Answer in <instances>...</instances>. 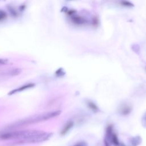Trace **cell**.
I'll return each instance as SVG.
<instances>
[{
    "instance_id": "cell-1",
    "label": "cell",
    "mask_w": 146,
    "mask_h": 146,
    "mask_svg": "<svg viewBox=\"0 0 146 146\" xmlns=\"http://www.w3.org/2000/svg\"><path fill=\"white\" fill-rule=\"evenodd\" d=\"M52 133L39 130H23L18 131H7L0 133V139L2 140L19 139L21 143H34L42 142L50 139Z\"/></svg>"
},
{
    "instance_id": "cell-2",
    "label": "cell",
    "mask_w": 146,
    "mask_h": 146,
    "mask_svg": "<svg viewBox=\"0 0 146 146\" xmlns=\"http://www.w3.org/2000/svg\"><path fill=\"white\" fill-rule=\"evenodd\" d=\"M60 112H61L60 111L57 110V111L45 112V113H41L37 115H36L27 117L26 119H23L22 120H20L17 123H15L12 125V127H18V126H21L23 125H27L29 124L37 123L42 121H44L58 116L59 115H60Z\"/></svg>"
},
{
    "instance_id": "cell-3",
    "label": "cell",
    "mask_w": 146,
    "mask_h": 146,
    "mask_svg": "<svg viewBox=\"0 0 146 146\" xmlns=\"http://www.w3.org/2000/svg\"><path fill=\"white\" fill-rule=\"evenodd\" d=\"M104 141L106 146H110V143L113 144L115 146H120L117 135L113 132V127L112 125H109L107 128Z\"/></svg>"
},
{
    "instance_id": "cell-4",
    "label": "cell",
    "mask_w": 146,
    "mask_h": 146,
    "mask_svg": "<svg viewBox=\"0 0 146 146\" xmlns=\"http://www.w3.org/2000/svg\"><path fill=\"white\" fill-rule=\"evenodd\" d=\"M132 107L127 104V103H124L120 106V107L119 108V112L122 115H127L129 114L132 111Z\"/></svg>"
},
{
    "instance_id": "cell-5",
    "label": "cell",
    "mask_w": 146,
    "mask_h": 146,
    "mask_svg": "<svg viewBox=\"0 0 146 146\" xmlns=\"http://www.w3.org/2000/svg\"><path fill=\"white\" fill-rule=\"evenodd\" d=\"M74 125V122L72 121H68L63 127V129L61 131V135H64L65 134H66L70 130V129H71V128L73 127Z\"/></svg>"
},
{
    "instance_id": "cell-6",
    "label": "cell",
    "mask_w": 146,
    "mask_h": 146,
    "mask_svg": "<svg viewBox=\"0 0 146 146\" xmlns=\"http://www.w3.org/2000/svg\"><path fill=\"white\" fill-rule=\"evenodd\" d=\"M22 71V70L20 68H12L11 70H7L4 72L5 75H10V76H14V75H17L19 74Z\"/></svg>"
},
{
    "instance_id": "cell-7",
    "label": "cell",
    "mask_w": 146,
    "mask_h": 146,
    "mask_svg": "<svg viewBox=\"0 0 146 146\" xmlns=\"http://www.w3.org/2000/svg\"><path fill=\"white\" fill-rule=\"evenodd\" d=\"M72 21L74 23L78 24V25H83L86 23V21L82 17L78 16V15H74L72 18Z\"/></svg>"
},
{
    "instance_id": "cell-8",
    "label": "cell",
    "mask_w": 146,
    "mask_h": 146,
    "mask_svg": "<svg viewBox=\"0 0 146 146\" xmlns=\"http://www.w3.org/2000/svg\"><path fill=\"white\" fill-rule=\"evenodd\" d=\"M34 84H27V85H25V86H22L21 87H19V88H17L14 90H13L11 91L10 93H9V95H11V94H15L16 92H20V91H22L24 90H26L27 88H30V87H32L33 86H34Z\"/></svg>"
},
{
    "instance_id": "cell-9",
    "label": "cell",
    "mask_w": 146,
    "mask_h": 146,
    "mask_svg": "<svg viewBox=\"0 0 146 146\" xmlns=\"http://www.w3.org/2000/svg\"><path fill=\"white\" fill-rule=\"evenodd\" d=\"M87 105L88 107V108H90L94 112H96L99 111V108L96 106V104L91 101H87Z\"/></svg>"
},
{
    "instance_id": "cell-10",
    "label": "cell",
    "mask_w": 146,
    "mask_h": 146,
    "mask_svg": "<svg viewBox=\"0 0 146 146\" xmlns=\"http://www.w3.org/2000/svg\"><path fill=\"white\" fill-rule=\"evenodd\" d=\"M141 141V139L140 137L139 136H136L131 140V146H137L138 145L140 144Z\"/></svg>"
},
{
    "instance_id": "cell-11",
    "label": "cell",
    "mask_w": 146,
    "mask_h": 146,
    "mask_svg": "<svg viewBox=\"0 0 146 146\" xmlns=\"http://www.w3.org/2000/svg\"><path fill=\"white\" fill-rule=\"evenodd\" d=\"M120 4L122 6H124L125 7H133L134 5L132 3L129 2V1H123L120 2Z\"/></svg>"
},
{
    "instance_id": "cell-12",
    "label": "cell",
    "mask_w": 146,
    "mask_h": 146,
    "mask_svg": "<svg viewBox=\"0 0 146 146\" xmlns=\"http://www.w3.org/2000/svg\"><path fill=\"white\" fill-rule=\"evenodd\" d=\"M141 124L143 127L145 128H146V111L144 113L142 117H141Z\"/></svg>"
},
{
    "instance_id": "cell-13",
    "label": "cell",
    "mask_w": 146,
    "mask_h": 146,
    "mask_svg": "<svg viewBox=\"0 0 146 146\" xmlns=\"http://www.w3.org/2000/svg\"><path fill=\"white\" fill-rule=\"evenodd\" d=\"M8 63V60L6 59H0V64H6Z\"/></svg>"
},
{
    "instance_id": "cell-14",
    "label": "cell",
    "mask_w": 146,
    "mask_h": 146,
    "mask_svg": "<svg viewBox=\"0 0 146 146\" xmlns=\"http://www.w3.org/2000/svg\"><path fill=\"white\" fill-rule=\"evenodd\" d=\"M75 146H87V144L85 142H80Z\"/></svg>"
},
{
    "instance_id": "cell-15",
    "label": "cell",
    "mask_w": 146,
    "mask_h": 146,
    "mask_svg": "<svg viewBox=\"0 0 146 146\" xmlns=\"http://www.w3.org/2000/svg\"><path fill=\"white\" fill-rule=\"evenodd\" d=\"M5 14L4 13H1V12H0V19H3L4 18V17H5Z\"/></svg>"
},
{
    "instance_id": "cell-16",
    "label": "cell",
    "mask_w": 146,
    "mask_h": 146,
    "mask_svg": "<svg viewBox=\"0 0 146 146\" xmlns=\"http://www.w3.org/2000/svg\"><path fill=\"white\" fill-rule=\"evenodd\" d=\"M120 146H125L123 143L122 144H120Z\"/></svg>"
}]
</instances>
